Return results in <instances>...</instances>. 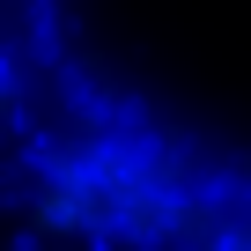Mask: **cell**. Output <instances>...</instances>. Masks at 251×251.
<instances>
[{
    "instance_id": "1",
    "label": "cell",
    "mask_w": 251,
    "mask_h": 251,
    "mask_svg": "<svg viewBox=\"0 0 251 251\" xmlns=\"http://www.w3.org/2000/svg\"><path fill=\"white\" fill-rule=\"evenodd\" d=\"M23 222L67 251H214L229 200L155 133L67 126L30 155Z\"/></svg>"
},
{
    "instance_id": "2",
    "label": "cell",
    "mask_w": 251,
    "mask_h": 251,
    "mask_svg": "<svg viewBox=\"0 0 251 251\" xmlns=\"http://www.w3.org/2000/svg\"><path fill=\"white\" fill-rule=\"evenodd\" d=\"M214 251H251V185L229 200V229H222V244Z\"/></svg>"
}]
</instances>
